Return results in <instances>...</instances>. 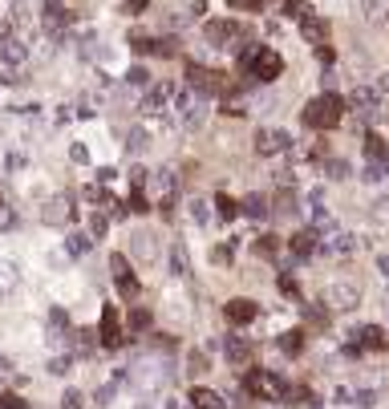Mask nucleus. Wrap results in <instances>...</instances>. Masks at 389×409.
<instances>
[{
	"mask_svg": "<svg viewBox=\"0 0 389 409\" xmlns=\"http://www.w3.org/2000/svg\"><path fill=\"white\" fill-rule=\"evenodd\" d=\"M0 207H4V199H0Z\"/></svg>",
	"mask_w": 389,
	"mask_h": 409,
	"instance_id": "603ef678",
	"label": "nucleus"
},
{
	"mask_svg": "<svg viewBox=\"0 0 389 409\" xmlns=\"http://www.w3.org/2000/svg\"><path fill=\"white\" fill-rule=\"evenodd\" d=\"M101 349H122V316H118L114 304L101 308V332H97Z\"/></svg>",
	"mask_w": 389,
	"mask_h": 409,
	"instance_id": "6e6552de",
	"label": "nucleus"
},
{
	"mask_svg": "<svg viewBox=\"0 0 389 409\" xmlns=\"http://www.w3.org/2000/svg\"><path fill=\"white\" fill-rule=\"evenodd\" d=\"M146 207H150V203H146V195H142V187H134V195H130V211H146Z\"/></svg>",
	"mask_w": 389,
	"mask_h": 409,
	"instance_id": "58836bf2",
	"label": "nucleus"
},
{
	"mask_svg": "<svg viewBox=\"0 0 389 409\" xmlns=\"http://www.w3.org/2000/svg\"><path fill=\"white\" fill-rule=\"evenodd\" d=\"M211 259H215V264H219V268H227V264H232V243H215Z\"/></svg>",
	"mask_w": 389,
	"mask_h": 409,
	"instance_id": "72a5a7b5",
	"label": "nucleus"
},
{
	"mask_svg": "<svg viewBox=\"0 0 389 409\" xmlns=\"http://www.w3.org/2000/svg\"><path fill=\"white\" fill-rule=\"evenodd\" d=\"M0 61H4V65H20V61H24V45H20V41H4V45H0Z\"/></svg>",
	"mask_w": 389,
	"mask_h": 409,
	"instance_id": "a878e982",
	"label": "nucleus"
},
{
	"mask_svg": "<svg viewBox=\"0 0 389 409\" xmlns=\"http://www.w3.org/2000/svg\"><path fill=\"white\" fill-rule=\"evenodd\" d=\"M126 146H130V155H142V146H146V130H130Z\"/></svg>",
	"mask_w": 389,
	"mask_h": 409,
	"instance_id": "f704fd0d",
	"label": "nucleus"
},
{
	"mask_svg": "<svg viewBox=\"0 0 389 409\" xmlns=\"http://www.w3.org/2000/svg\"><path fill=\"white\" fill-rule=\"evenodd\" d=\"M365 155H369V162H381V166H389V142L381 134H365Z\"/></svg>",
	"mask_w": 389,
	"mask_h": 409,
	"instance_id": "dca6fc26",
	"label": "nucleus"
},
{
	"mask_svg": "<svg viewBox=\"0 0 389 409\" xmlns=\"http://www.w3.org/2000/svg\"><path fill=\"white\" fill-rule=\"evenodd\" d=\"M61 409H90V401H85L81 389H65L61 393Z\"/></svg>",
	"mask_w": 389,
	"mask_h": 409,
	"instance_id": "c85d7f7f",
	"label": "nucleus"
},
{
	"mask_svg": "<svg viewBox=\"0 0 389 409\" xmlns=\"http://www.w3.org/2000/svg\"><path fill=\"white\" fill-rule=\"evenodd\" d=\"M191 406V401H178V397H171V401H167V409H187Z\"/></svg>",
	"mask_w": 389,
	"mask_h": 409,
	"instance_id": "49530a36",
	"label": "nucleus"
},
{
	"mask_svg": "<svg viewBox=\"0 0 389 409\" xmlns=\"http://www.w3.org/2000/svg\"><path fill=\"white\" fill-rule=\"evenodd\" d=\"M191 373L199 377V373H207V357L203 352H191Z\"/></svg>",
	"mask_w": 389,
	"mask_h": 409,
	"instance_id": "ea45409f",
	"label": "nucleus"
},
{
	"mask_svg": "<svg viewBox=\"0 0 389 409\" xmlns=\"http://www.w3.org/2000/svg\"><path fill=\"white\" fill-rule=\"evenodd\" d=\"M345 110H349V101L341 98V94H320V98H312L300 110V122L309 130H337L345 122Z\"/></svg>",
	"mask_w": 389,
	"mask_h": 409,
	"instance_id": "f257e3e1",
	"label": "nucleus"
},
{
	"mask_svg": "<svg viewBox=\"0 0 389 409\" xmlns=\"http://www.w3.org/2000/svg\"><path fill=\"white\" fill-rule=\"evenodd\" d=\"M223 352H227V361H232V365H243V361H252V340L235 332V336L223 340Z\"/></svg>",
	"mask_w": 389,
	"mask_h": 409,
	"instance_id": "f8f14e48",
	"label": "nucleus"
},
{
	"mask_svg": "<svg viewBox=\"0 0 389 409\" xmlns=\"http://www.w3.org/2000/svg\"><path fill=\"white\" fill-rule=\"evenodd\" d=\"M90 243H94V235H81V231H73L69 239H65V252L73 255V259H81V255H90Z\"/></svg>",
	"mask_w": 389,
	"mask_h": 409,
	"instance_id": "b1692460",
	"label": "nucleus"
},
{
	"mask_svg": "<svg viewBox=\"0 0 389 409\" xmlns=\"http://www.w3.org/2000/svg\"><path fill=\"white\" fill-rule=\"evenodd\" d=\"M292 255H296V259H312V255H316V231L292 235Z\"/></svg>",
	"mask_w": 389,
	"mask_h": 409,
	"instance_id": "a211bd4d",
	"label": "nucleus"
},
{
	"mask_svg": "<svg viewBox=\"0 0 389 409\" xmlns=\"http://www.w3.org/2000/svg\"><path fill=\"white\" fill-rule=\"evenodd\" d=\"M357 345H361L365 352H381V349H386V329H377V324L361 329V332H357Z\"/></svg>",
	"mask_w": 389,
	"mask_h": 409,
	"instance_id": "f3484780",
	"label": "nucleus"
},
{
	"mask_svg": "<svg viewBox=\"0 0 389 409\" xmlns=\"http://www.w3.org/2000/svg\"><path fill=\"white\" fill-rule=\"evenodd\" d=\"M223 316L232 320L235 329H243V324H252L255 316H260V304H255V300H248V296H235V300H227Z\"/></svg>",
	"mask_w": 389,
	"mask_h": 409,
	"instance_id": "9d476101",
	"label": "nucleus"
},
{
	"mask_svg": "<svg viewBox=\"0 0 389 409\" xmlns=\"http://www.w3.org/2000/svg\"><path fill=\"white\" fill-rule=\"evenodd\" d=\"M325 175L329 178H349V162H345V158H325Z\"/></svg>",
	"mask_w": 389,
	"mask_h": 409,
	"instance_id": "7c9ffc66",
	"label": "nucleus"
},
{
	"mask_svg": "<svg viewBox=\"0 0 389 409\" xmlns=\"http://www.w3.org/2000/svg\"><path fill=\"white\" fill-rule=\"evenodd\" d=\"M194 409H227V401H223V393H215V389H207V385H194L191 389V397H187Z\"/></svg>",
	"mask_w": 389,
	"mask_h": 409,
	"instance_id": "ddd939ff",
	"label": "nucleus"
},
{
	"mask_svg": "<svg viewBox=\"0 0 389 409\" xmlns=\"http://www.w3.org/2000/svg\"><path fill=\"white\" fill-rule=\"evenodd\" d=\"M69 13H65V8H61L57 0H49V4H45V29H49V33H61V29H69Z\"/></svg>",
	"mask_w": 389,
	"mask_h": 409,
	"instance_id": "4468645a",
	"label": "nucleus"
},
{
	"mask_svg": "<svg viewBox=\"0 0 389 409\" xmlns=\"http://www.w3.org/2000/svg\"><path fill=\"white\" fill-rule=\"evenodd\" d=\"M272 215L276 219H292V215H296V195H292V191H280V195L272 199Z\"/></svg>",
	"mask_w": 389,
	"mask_h": 409,
	"instance_id": "4be33fe9",
	"label": "nucleus"
},
{
	"mask_svg": "<svg viewBox=\"0 0 389 409\" xmlns=\"http://www.w3.org/2000/svg\"><path fill=\"white\" fill-rule=\"evenodd\" d=\"M110 272H114V284H118V292L126 296V300H134L138 292H142V284H138V275H134V268H130V259L122 252H114L110 255Z\"/></svg>",
	"mask_w": 389,
	"mask_h": 409,
	"instance_id": "423d86ee",
	"label": "nucleus"
},
{
	"mask_svg": "<svg viewBox=\"0 0 389 409\" xmlns=\"http://www.w3.org/2000/svg\"><path fill=\"white\" fill-rule=\"evenodd\" d=\"M280 247H284V243H280L276 235H260V239H255V255H260V259H276Z\"/></svg>",
	"mask_w": 389,
	"mask_h": 409,
	"instance_id": "393cba45",
	"label": "nucleus"
},
{
	"mask_svg": "<svg viewBox=\"0 0 389 409\" xmlns=\"http://www.w3.org/2000/svg\"><path fill=\"white\" fill-rule=\"evenodd\" d=\"M0 409H29L20 393H0Z\"/></svg>",
	"mask_w": 389,
	"mask_h": 409,
	"instance_id": "c9c22d12",
	"label": "nucleus"
},
{
	"mask_svg": "<svg viewBox=\"0 0 389 409\" xmlns=\"http://www.w3.org/2000/svg\"><path fill=\"white\" fill-rule=\"evenodd\" d=\"M171 272H175L178 280H187V275H191V259H187V247H183V243L171 247Z\"/></svg>",
	"mask_w": 389,
	"mask_h": 409,
	"instance_id": "5701e85b",
	"label": "nucleus"
},
{
	"mask_svg": "<svg viewBox=\"0 0 389 409\" xmlns=\"http://www.w3.org/2000/svg\"><path fill=\"white\" fill-rule=\"evenodd\" d=\"M8 33H13V29H8V24H4V20H0V45H4V41H8Z\"/></svg>",
	"mask_w": 389,
	"mask_h": 409,
	"instance_id": "de8ad7c7",
	"label": "nucleus"
},
{
	"mask_svg": "<svg viewBox=\"0 0 389 409\" xmlns=\"http://www.w3.org/2000/svg\"><path fill=\"white\" fill-rule=\"evenodd\" d=\"M300 33H304V41H312V45H329V20L309 17L300 24Z\"/></svg>",
	"mask_w": 389,
	"mask_h": 409,
	"instance_id": "aec40b11",
	"label": "nucleus"
},
{
	"mask_svg": "<svg viewBox=\"0 0 389 409\" xmlns=\"http://www.w3.org/2000/svg\"><path fill=\"white\" fill-rule=\"evenodd\" d=\"M106 231H110V215H106V211H94V215H90V235H94V239H101Z\"/></svg>",
	"mask_w": 389,
	"mask_h": 409,
	"instance_id": "c756f323",
	"label": "nucleus"
},
{
	"mask_svg": "<svg viewBox=\"0 0 389 409\" xmlns=\"http://www.w3.org/2000/svg\"><path fill=\"white\" fill-rule=\"evenodd\" d=\"M69 158H73V162H90V155H85V146H81V142H78V146H69Z\"/></svg>",
	"mask_w": 389,
	"mask_h": 409,
	"instance_id": "79ce46f5",
	"label": "nucleus"
},
{
	"mask_svg": "<svg viewBox=\"0 0 389 409\" xmlns=\"http://www.w3.org/2000/svg\"><path fill=\"white\" fill-rule=\"evenodd\" d=\"M373 89H377V94H389V69L377 78V85H373Z\"/></svg>",
	"mask_w": 389,
	"mask_h": 409,
	"instance_id": "37998d69",
	"label": "nucleus"
},
{
	"mask_svg": "<svg viewBox=\"0 0 389 409\" xmlns=\"http://www.w3.org/2000/svg\"><path fill=\"white\" fill-rule=\"evenodd\" d=\"M69 219H73V199L69 195H57V199H49V203H45V223H69Z\"/></svg>",
	"mask_w": 389,
	"mask_h": 409,
	"instance_id": "9b49d317",
	"label": "nucleus"
},
{
	"mask_svg": "<svg viewBox=\"0 0 389 409\" xmlns=\"http://www.w3.org/2000/svg\"><path fill=\"white\" fill-rule=\"evenodd\" d=\"M243 389L252 393V397H284L288 385H284V377H276L268 369H248L243 373Z\"/></svg>",
	"mask_w": 389,
	"mask_h": 409,
	"instance_id": "20e7f679",
	"label": "nucleus"
},
{
	"mask_svg": "<svg viewBox=\"0 0 389 409\" xmlns=\"http://www.w3.org/2000/svg\"><path fill=\"white\" fill-rule=\"evenodd\" d=\"M187 85H191L194 94H211V98H227L235 89V81L227 73H219V69H207V65H187Z\"/></svg>",
	"mask_w": 389,
	"mask_h": 409,
	"instance_id": "f03ea898",
	"label": "nucleus"
},
{
	"mask_svg": "<svg viewBox=\"0 0 389 409\" xmlns=\"http://www.w3.org/2000/svg\"><path fill=\"white\" fill-rule=\"evenodd\" d=\"M255 155H264V158H276V155H284L292 146V138L288 130H280V126H264V130H255Z\"/></svg>",
	"mask_w": 389,
	"mask_h": 409,
	"instance_id": "39448f33",
	"label": "nucleus"
},
{
	"mask_svg": "<svg viewBox=\"0 0 389 409\" xmlns=\"http://www.w3.org/2000/svg\"><path fill=\"white\" fill-rule=\"evenodd\" d=\"M276 280H280V292H284V296H296V292H300V288H296V275H292V272H280Z\"/></svg>",
	"mask_w": 389,
	"mask_h": 409,
	"instance_id": "e433bc0d",
	"label": "nucleus"
},
{
	"mask_svg": "<svg viewBox=\"0 0 389 409\" xmlns=\"http://www.w3.org/2000/svg\"><path fill=\"white\" fill-rule=\"evenodd\" d=\"M13 284H17V268L13 264H0V296L13 292Z\"/></svg>",
	"mask_w": 389,
	"mask_h": 409,
	"instance_id": "473e14b6",
	"label": "nucleus"
},
{
	"mask_svg": "<svg viewBox=\"0 0 389 409\" xmlns=\"http://www.w3.org/2000/svg\"><path fill=\"white\" fill-rule=\"evenodd\" d=\"M215 207H219V215H223V219H239V211H243V203H235V199L223 195V191L215 195Z\"/></svg>",
	"mask_w": 389,
	"mask_h": 409,
	"instance_id": "bb28decb",
	"label": "nucleus"
},
{
	"mask_svg": "<svg viewBox=\"0 0 389 409\" xmlns=\"http://www.w3.org/2000/svg\"><path fill=\"white\" fill-rule=\"evenodd\" d=\"M248 73H252L255 81H276L280 73H284V57H280V53H272V49H260Z\"/></svg>",
	"mask_w": 389,
	"mask_h": 409,
	"instance_id": "0eeeda50",
	"label": "nucleus"
},
{
	"mask_svg": "<svg viewBox=\"0 0 389 409\" xmlns=\"http://www.w3.org/2000/svg\"><path fill=\"white\" fill-rule=\"evenodd\" d=\"M361 17L369 24H386L389 20V0H361Z\"/></svg>",
	"mask_w": 389,
	"mask_h": 409,
	"instance_id": "412c9836",
	"label": "nucleus"
},
{
	"mask_svg": "<svg viewBox=\"0 0 389 409\" xmlns=\"http://www.w3.org/2000/svg\"><path fill=\"white\" fill-rule=\"evenodd\" d=\"M126 81H134V85H150V73H146L142 65H134V69L126 73Z\"/></svg>",
	"mask_w": 389,
	"mask_h": 409,
	"instance_id": "4c0bfd02",
	"label": "nucleus"
},
{
	"mask_svg": "<svg viewBox=\"0 0 389 409\" xmlns=\"http://www.w3.org/2000/svg\"><path fill=\"white\" fill-rule=\"evenodd\" d=\"M243 215L248 219H268L272 215V203L260 195V191H252V195H243Z\"/></svg>",
	"mask_w": 389,
	"mask_h": 409,
	"instance_id": "6ab92c4d",
	"label": "nucleus"
},
{
	"mask_svg": "<svg viewBox=\"0 0 389 409\" xmlns=\"http://www.w3.org/2000/svg\"><path fill=\"white\" fill-rule=\"evenodd\" d=\"M357 304H361V288L353 280H332L325 288V308L329 312H357Z\"/></svg>",
	"mask_w": 389,
	"mask_h": 409,
	"instance_id": "7ed1b4c3",
	"label": "nucleus"
},
{
	"mask_svg": "<svg viewBox=\"0 0 389 409\" xmlns=\"http://www.w3.org/2000/svg\"><path fill=\"white\" fill-rule=\"evenodd\" d=\"M138 409H150V406H138Z\"/></svg>",
	"mask_w": 389,
	"mask_h": 409,
	"instance_id": "3c124183",
	"label": "nucleus"
},
{
	"mask_svg": "<svg viewBox=\"0 0 389 409\" xmlns=\"http://www.w3.org/2000/svg\"><path fill=\"white\" fill-rule=\"evenodd\" d=\"M377 264H381V272H389V255H381V259H377Z\"/></svg>",
	"mask_w": 389,
	"mask_h": 409,
	"instance_id": "09e8293b",
	"label": "nucleus"
},
{
	"mask_svg": "<svg viewBox=\"0 0 389 409\" xmlns=\"http://www.w3.org/2000/svg\"><path fill=\"white\" fill-rule=\"evenodd\" d=\"M130 243H134V252L146 255V259L155 255V235H150V231H134V239H130Z\"/></svg>",
	"mask_w": 389,
	"mask_h": 409,
	"instance_id": "cd10ccee",
	"label": "nucleus"
},
{
	"mask_svg": "<svg viewBox=\"0 0 389 409\" xmlns=\"http://www.w3.org/2000/svg\"><path fill=\"white\" fill-rule=\"evenodd\" d=\"M0 373H8V361H4V357H0Z\"/></svg>",
	"mask_w": 389,
	"mask_h": 409,
	"instance_id": "8fccbe9b",
	"label": "nucleus"
},
{
	"mask_svg": "<svg viewBox=\"0 0 389 409\" xmlns=\"http://www.w3.org/2000/svg\"><path fill=\"white\" fill-rule=\"evenodd\" d=\"M276 349L284 352V357H300V349H304V332L300 329H288L276 336Z\"/></svg>",
	"mask_w": 389,
	"mask_h": 409,
	"instance_id": "2eb2a0df",
	"label": "nucleus"
},
{
	"mask_svg": "<svg viewBox=\"0 0 389 409\" xmlns=\"http://www.w3.org/2000/svg\"><path fill=\"white\" fill-rule=\"evenodd\" d=\"M146 4H150V0H126V13H142Z\"/></svg>",
	"mask_w": 389,
	"mask_h": 409,
	"instance_id": "c03bdc74",
	"label": "nucleus"
},
{
	"mask_svg": "<svg viewBox=\"0 0 389 409\" xmlns=\"http://www.w3.org/2000/svg\"><path fill=\"white\" fill-rule=\"evenodd\" d=\"M316 57L325 61V65H332V61H337V53H332V45H316Z\"/></svg>",
	"mask_w": 389,
	"mask_h": 409,
	"instance_id": "a19ab883",
	"label": "nucleus"
},
{
	"mask_svg": "<svg viewBox=\"0 0 389 409\" xmlns=\"http://www.w3.org/2000/svg\"><path fill=\"white\" fill-rule=\"evenodd\" d=\"M49 369H53V373H65V369H69V357H57V361H53Z\"/></svg>",
	"mask_w": 389,
	"mask_h": 409,
	"instance_id": "a18cd8bd",
	"label": "nucleus"
},
{
	"mask_svg": "<svg viewBox=\"0 0 389 409\" xmlns=\"http://www.w3.org/2000/svg\"><path fill=\"white\" fill-rule=\"evenodd\" d=\"M239 33H243V24H239V20H215L211 17L207 24H203V37L211 41V45H232Z\"/></svg>",
	"mask_w": 389,
	"mask_h": 409,
	"instance_id": "1a4fd4ad",
	"label": "nucleus"
},
{
	"mask_svg": "<svg viewBox=\"0 0 389 409\" xmlns=\"http://www.w3.org/2000/svg\"><path fill=\"white\" fill-rule=\"evenodd\" d=\"M150 324H155V316H150L146 308H134V312H130V329H134V332H146Z\"/></svg>",
	"mask_w": 389,
	"mask_h": 409,
	"instance_id": "2f4dec72",
	"label": "nucleus"
}]
</instances>
